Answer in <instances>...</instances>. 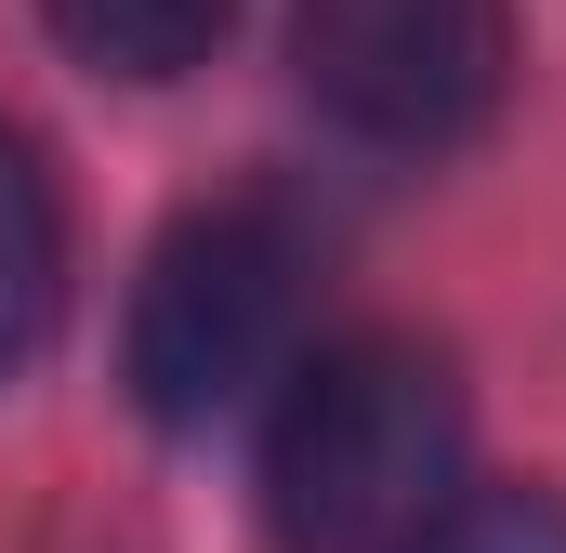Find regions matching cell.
Instances as JSON below:
<instances>
[{
    "mask_svg": "<svg viewBox=\"0 0 566 553\" xmlns=\"http://www.w3.org/2000/svg\"><path fill=\"white\" fill-rule=\"evenodd\" d=\"M316 225L290 211L277 185L251 198H198L133 276V330H119V369H133L145 421L171 435H211L224 409H251L264 383H290L303 356V316H316Z\"/></svg>",
    "mask_w": 566,
    "mask_h": 553,
    "instance_id": "cell-2",
    "label": "cell"
},
{
    "mask_svg": "<svg viewBox=\"0 0 566 553\" xmlns=\"http://www.w3.org/2000/svg\"><path fill=\"white\" fill-rule=\"evenodd\" d=\"M53 316H66V198H53L40 145L0 119V383L40 369Z\"/></svg>",
    "mask_w": 566,
    "mask_h": 553,
    "instance_id": "cell-4",
    "label": "cell"
},
{
    "mask_svg": "<svg viewBox=\"0 0 566 553\" xmlns=\"http://www.w3.org/2000/svg\"><path fill=\"white\" fill-rule=\"evenodd\" d=\"M303 106L369 158H448L514 93V0H303Z\"/></svg>",
    "mask_w": 566,
    "mask_h": 553,
    "instance_id": "cell-3",
    "label": "cell"
},
{
    "mask_svg": "<svg viewBox=\"0 0 566 553\" xmlns=\"http://www.w3.org/2000/svg\"><path fill=\"white\" fill-rule=\"evenodd\" d=\"M40 13L106 80H185V66H211V40H224L238 0H40Z\"/></svg>",
    "mask_w": 566,
    "mask_h": 553,
    "instance_id": "cell-5",
    "label": "cell"
},
{
    "mask_svg": "<svg viewBox=\"0 0 566 553\" xmlns=\"http://www.w3.org/2000/svg\"><path fill=\"white\" fill-rule=\"evenodd\" d=\"M461 501V369L409 330H356L290 356L264 421V528L277 553H409Z\"/></svg>",
    "mask_w": 566,
    "mask_h": 553,
    "instance_id": "cell-1",
    "label": "cell"
},
{
    "mask_svg": "<svg viewBox=\"0 0 566 553\" xmlns=\"http://www.w3.org/2000/svg\"><path fill=\"white\" fill-rule=\"evenodd\" d=\"M409 553H566V501L554 488H461Z\"/></svg>",
    "mask_w": 566,
    "mask_h": 553,
    "instance_id": "cell-6",
    "label": "cell"
}]
</instances>
